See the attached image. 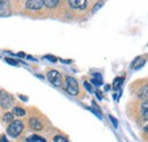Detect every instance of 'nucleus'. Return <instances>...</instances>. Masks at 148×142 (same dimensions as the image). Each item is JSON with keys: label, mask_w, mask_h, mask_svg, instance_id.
Here are the masks:
<instances>
[{"label": "nucleus", "mask_w": 148, "mask_h": 142, "mask_svg": "<svg viewBox=\"0 0 148 142\" xmlns=\"http://www.w3.org/2000/svg\"><path fill=\"white\" fill-rule=\"evenodd\" d=\"M0 142H9V141L7 140V138L5 135H2V137H0Z\"/></svg>", "instance_id": "nucleus-24"}, {"label": "nucleus", "mask_w": 148, "mask_h": 142, "mask_svg": "<svg viewBox=\"0 0 148 142\" xmlns=\"http://www.w3.org/2000/svg\"><path fill=\"white\" fill-rule=\"evenodd\" d=\"M110 119L112 121V123H113V125L115 126V127H117V125H119V123H117V119L116 118H114L112 115H110Z\"/></svg>", "instance_id": "nucleus-21"}, {"label": "nucleus", "mask_w": 148, "mask_h": 142, "mask_svg": "<svg viewBox=\"0 0 148 142\" xmlns=\"http://www.w3.org/2000/svg\"><path fill=\"white\" fill-rule=\"evenodd\" d=\"M59 3L58 0H43V6L48 7V8H54Z\"/></svg>", "instance_id": "nucleus-13"}, {"label": "nucleus", "mask_w": 148, "mask_h": 142, "mask_svg": "<svg viewBox=\"0 0 148 142\" xmlns=\"http://www.w3.org/2000/svg\"><path fill=\"white\" fill-rule=\"evenodd\" d=\"M5 60H6L8 64H10V65H14V66L18 65V61H17V60H15V59H12V58H8V57H6V58H5Z\"/></svg>", "instance_id": "nucleus-19"}, {"label": "nucleus", "mask_w": 148, "mask_h": 142, "mask_svg": "<svg viewBox=\"0 0 148 142\" xmlns=\"http://www.w3.org/2000/svg\"><path fill=\"white\" fill-rule=\"evenodd\" d=\"M65 90L71 96H77L79 94L77 81L74 77H72V76H67L66 80H65Z\"/></svg>", "instance_id": "nucleus-2"}, {"label": "nucleus", "mask_w": 148, "mask_h": 142, "mask_svg": "<svg viewBox=\"0 0 148 142\" xmlns=\"http://www.w3.org/2000/svg\"><path fill=\"white\" fill-rule=\"evenodd\" d=\"M96 94H97V96H98V98H99V99H100V100H101V99H103V97H101V93H100V92H99V91H97V92H96Z\"/></svg>", "instance_id": "nucleus-25"}, {"label": "nucleus", "mask_w": 148, "mask_h": 142, "mask_svg": "<svg viewBox=\"0 0 148 142\" xmlns=\"http://www.w3.org/2000/svg\"><path fill=\"white\" fill-rule=\"evenodd\" d=\"M54 142H69V141L63 135H55L54 137Z\"/></svg>", "instance_id": "nucleus-18"}, {"label": "nucleus", "mask_w": 148, "mask_h": 142, "mask_svg": "<svg viewBox=\"0 0 148 142\" xmlns=\"http://www.w3.org/2000/svg\"><path fill=\"white\" fill-rule=\"evenodd\" d=\"M123 81H124V79H123V77H116V79L114 80L113 88H114L115 91H116V90H120L121 85H122V83H123Z\"/></svg>", "instance_id": "nucleus-12"}, {"label": "nucleus", "mask_w": 148, "mask_h": 142, "mask_svg": "<svg viewBox=\"0 0 148 142\" xmlns=\"http://www.w3.org/2000/svg\"><path fill=\"white\" fill-rule=\"evenodd\" d=\"M0 92H1V90H0Z\"/></svg>", "instance_id": "nucleus-26"}, {"label": "nucleus", "mask_w": 148, "mask_h": 142, "mask_svg": "<svg viewBox=\"0 0 148 142\" xmlns=\"http://www.w3.org/2000/svg\"><path fill=\"white\" fill-rule=\"evenodd\" d=\"M145 61H146L145 57H141V56L137 57V58L133 60V63H132V68H133V70H139V68H141V67L144 66Z\"/></svg>", "instance_id": "nucleus-9"}, {"label": "nucleus", "mask_w": 148, "mask_h": 142, "mask_svg": "<svg viewBox=\"0 0 148 142\" xmlns=\"http://www.w3.org/2000/svg\"><path fill=\"white\" fill-rule=\"evenodd\" d=\"M14 105V97L5 91L0 92V107L3 109H8Z\"/></svg>", "instance_id": "nucleus-3"}, {"label": "nucleus", "mask_w": 148, "mask_h": 142, "mask_svg": "<svg viewBox=\"0 0 148 142\" xmlns=\"http://www.w3.org/2000/svg\"><path fill=\"white\" fill-rule=\"evenodd\" d=\"M13 114H14V115H17V116H24V115L26 114V111H25V109H23V108H21V107H14Z\"/></svg>", "instance_id": "nucleus-16"}, {"label": "nucleus", "mask_w": 148, "mask_h": 142, "mask_svg": "<svg viewBox=\"0 0 148 142\" xmlns=\"http://www.w3.org/2000/svg\"><path fill=\"white\" fill-rule=\"evenodd\" d=\"M26 142H47V141H46L45 138L39 137V135H37V134H34V135H31V137L26 138Z\"/></svg>", "instance_id": "nucleus-11"}, {"label": "nucleus", "mask_w": 148, "mask_h": 142, "mask_svg": "<svg viewBox=\"0 0 148 142\" xmlns=\"http://www.w3.org/2000/svg\"><path fill=\"white\" fill-rule=\"evenodd\" d=\"M147 94H148V87L147 85H144V88H141V89L139 90V92H138V97H139V98H144V99H146V98H147Z\"/></svg>", "instance_id": "nucleus-15"}, {"label": "nucleus", "mask_w": 148, "mask_h": 142, "mask_svg": "<svg viewBox=\"0 0 148 142\" xmlns=\"http://www.w3.org/2000/svg\"><path fill=\"white\" fill-rule=\"evenodd\" d=\"M148 105H147V101H144L143 105H141V115L147 119V116H148Z\"/></svg>", "instance_id": "nucleus-17"}, {"label": "nucleus", "mask_w": 148, "mask_h": 142, "mask_svg": "<svg viewBox=\"0 0 148 142\" xmlns=\"http://www.w3.org/2000/svg\"><path fill=\"white\" fill-rule=\"evenodd\" d=\"M104 3H105L104 1H100V2H98L97 5H95V6H93V8H92V13H96L100 7H103V6H104Z\"/></svg>", "instance_id": "nucleus-20"}, {"label": "nucleus", "mask_w": 148, "mask_h": 142, "mask_svg": "<svg viewBox=\"0 0 148 142\" xmlns=\"http://www.w3.org/2000/svg\"><path fill=\"white\" fill-rule=\"evenodd\" d=\"M29 125H30V127H31L32 130H36V131H39V130L42 128V122H41L39 118H37V117L30 118Z\"/></svg>", "instance_id": "nucleus-8"}, {"label": "nucleus", "mask_w": 148, "mask_h": 142, "mask_svg": "<svg viewBox=\"0 0 148 142\" xmlns=\"http://www.w3.org/2000/svg\"><path fill=\"white\" fill-rule=\"evenodd\" d=\"M84 88L88 90L89 92H92V88H91L90 83H88V82H84Z\"/></svg>", "instance_id": "nucleus-22"}, {"label": "nucleus", "mask_w": 148, "mask_h": 142, "mask_svg": "<svg viewBox=\"0 0 148 142\" xmlns=\"http://www.w3.org/2000/svg\"><path fill=\"white\" fill-rule=\"evenodd\" d=\"M2 121L5 123H12L14 121V114L13 113H6L3 116H2Z\"/></svg>", "instance_id": "nucleus-14"}, {"label": "nucleus", "mask_w": 148, "mask_h": 142, "mask_svg": "<svg viewBox=\"0 0 148 142\" xmlns=\"http://www.w3.org/2000/svg\"><path fill=\"white\" fill-rule=\"evenodd\" d=\"M91 83H92L95 87H97V88L101 87L103 83H104V81H103V76H101L100 74H93L92 77H91Z\"/></svg>", "instance_id": "nucleus-10"}, {"label": "nucleus", "mask_w": 148, "mask_h": 142, "mask_svg": "<svg viewBox=\"0 0 148 142\" xmlns=\"http://www.w3.org/2000/svg\"><path fill=\"white\" fill-rule=\"evenodd\" d=\"M24 130V124L21 119H15L7 127V133L8 135H10L12 138H17L19 134L23 132Z\"/></svg>", "instance_id": "nucleus-1"}, {"label": "nucleus", "mask_w": 148, "mask_h": 142, "mask_svg": "<svg viewBox=\"0 0 148 142\" xmlns=\"http://www.w3.org/2000/svg\"><path fill=\"white\" fill-rule=\"evenodd\" d=\"M47 77H48V81L55 85L56 88H60L62 87V75L60 73L57 71H49L47 74Z\"/></svg>", "instance_id": "nucleus-4"}, {"label": "nucleus", "mask_w": 148, "mask_h": 142, "mask_svg": "<svg viewBox=\"0 0 148 142\" xmlns=\"http://www.w3.org/2000/svg\"><path fill=\"white\" fill-rule=\"evenodd\" d=\"M67 3L70 5V7H72L74 9L82 10V9H84L87 7L88 1L87 0H69Z\"/></svg>", "instance_id": "nucleus-6"}, {"label": "nucleus", "mask_w": 148, "mask_h": 142, "mask_svg": "<svg viewBox=\"0 0 148 142\" xmlns=\"http://www.w3.org/2000/svg\"><path fill=\"white\" fill-rule=\"evenodd\" d=\"M25 7L30 10H39L43 6V0H26L25 1Z\"/></svg>", "instance_id": "nucleus-5"}, {"label": "nucleus", "mask_w": 148, "mask_h": 142, "mask_svg": "<svg viewBox=\"0 0 148 142\" xmlns=\"http://www.w3.org/2000/svg\"><path fill=\"white\" fill-rule=\"evenodd\" d=\"M10 14V3L9 1L0 0V16H7Z\"/></svg>", "instance_id": "nucleus-7"}, {"label": "nucleus", "mask_w": 148, "mask_h": 142, "mask_svg": "<svg viewBox=\"0 0 148 142\" xmlns=\"http://www.w3.org/2000/svg\"><path fill=\"white\" fill-rule=\"evenodd\" d=\"M46 58L49 59V60H51V61H56V60H57L54 56H46Z\"/></svg>", "instance_id": "nucleus-23"}]
</instances>
